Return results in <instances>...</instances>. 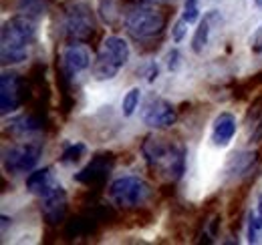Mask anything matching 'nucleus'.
<instances>
[{"instance_id":"nucleus-2","label":"nucleus","mask_w":262,"mask_h":245,"mask_svg":"<svg viewBox=\"0 0 262 245\" xmlns=\"http://www.w3.org/2000/svg\"><path fill=\"white\" fill-rule=\"evenodd\" d=\"M141 151H143L147 165L167 181H178L186 173V151L178 143L149 137L145 139Z\"/></svg>"},{"instance_id":"nucleus-6","label":"nucleus","mask_w":262,"mask_h":245,"mask_svg":"<svg viewBox=\"0 0 262 245\" xmlns=\"http://www.w3.org/2000/svg\"><path fill=\"white\" fill-rule=\"evenodd\" d=\"M29 99L27 81L16 72H2L0 77V113L6 117L23 107Z\"/></svg>"},{"instance_id":"nucleus-21","label":"nucleus","mask_w":262,"mask_h":245,"mask_svg":"<svg viewBox=\"0 0 262 245\" xmlns=\"http://www.w3.org/2000/svg\"><path fill=\"white\" fill-rule=\"evenodd\" d=\"M99 16L105 24H113L117 18V6L115 0H99Z\"/></svg>"},{"instance_id":"nucleus-14","label":"nucleus","mask_w":262,"mask_h":245,"mask_svg":"<svg viewBox=\"0 0 262 245\" xmlns=\"http://www.w3.org/2000/svg\"><path fill=\"white\" fill-rule=\"evenodd\" d=\"M236 117L232 113H220L212 127V143L216 147H226L236 135Z\"/></svg>"},{"instance_id":"nucleus-15","label":"nucleus","mask_w":262,"mask_h":245,"mask_svg":"<svg viewBox=\"0 0 262 245\" xmlns=\"http://www.w3.org/2000/svg\"><path fill=\"white\" fill-rule=\"evenodd\" d=\"M214 20H220V16H218L216 10H210V12L204 16V20L198 24L196 32H194V36H192V51H194L196 55H202V53H204V48H206V44H208V38H210V31H212V22H214Z\"/></svg>"},{"instance_id":"nucleus-10","label":"nucleus","mask_w":262,"mask_h":245,"mask_svg":"<svg viewBox=\"0 0 262 245\" xmlns=\"http://www.w3.org/2000/svg\"><path fill=\"white\" fill-rule=\"evenodd\" d=\"M113 165H115V157L111 153L95 155V157L91 159V163L75 175V181L81 185H87V187L103 185L107 181V177H109Z\"/></svg>"},{"instance_id":"nucleus-3","label":"nucleus","mask_w":262,"mask_h":245,"mask_svg":"<svg viewBox=\"0 0 262 245\" xmlns=\"http://www.w3.org/2000/svg\"><path fill=\"white\" fill-rule=\"evenodd\" d=\"M129 44L121 36H107L99 51L97 59L93 62V77L95 81H111L117 72L129 61Z\"/></svg>"},{"instance_id":"nucleus-26","label":"nucleus","mask_w":262,"mask_h":245,"mask_svg":"<svg viewBox=\"0 0 262 245\" xmlns=\"http://www.w3.org/2000/svg\"><path fill=\"white\" fill-rule=\"evenodd\" d=\"M158 72H160V68H158V64H156V62H149V64H147V72H145V77H147V81H149V83H154V81L158 79Z\"/></svg>"},{"instance_id":"nucleus-7","label":"nucleus","mask_w":262,"mask_h":245,"mask_svg":"<svg viewBox=\"0 0 262 245\" xmlns=\"http://www.w3.org/2000/svg\"><path fill=\"white\" fill-rule=\"evenodd\" d=\"M141 121L143 125H147L149 129H167L171 125H176L178 121V111L176 107L165 101L164 96L151 92L141 109Z\"/></svg>"},{"instance_id":"nucleus-4","label":"nucleus","mask_w":262,"mask_h":245,"mask_svg":"<svg viewBox=\"0 0 262 245\" xmlns=\"http://www.w3.org/2000/svg\"><path fill=\"white\" fill-rule=\"evenodd\" d=\"M165 16L151 6H135L125 14V29L133 38L145 40L164 31Z\"/></svg>"},{"instance_id":"nucleus-8","label":"nucleus","mask_w":262,"mask_h":245,"mask_svg":"<svg viewBox=\"0 0 262 245\" xmlns=\"http://www.w3.org/2000/svg\"><path fill=\"white\" fill-rule=\"evenodd\" d=\"M65 32L75 42H85L95 32L93 10L85 2H77L67 10L65 16Z\"/></svg>"},{"instance_id":"nucleus-13","label":"nucleus","mask_w":262,"mask_h":245,"mask_svg":"<svg viewBox=\"0 0 262 245\" xmlns=\"http://www.w3.org/2000/svg\"><path fill=\"white\" fill-rule=\"evenodd\" d=\"M55 187H59V183H57L55 173H53L51 167L36 169V171H33V173L27 177V191L36 195V197H45V195L51 193Z\"/></svg>"},{"instance_id":"nucleus-25","label":"nucleus","mask_w":262,"mask_h":245,"mask_svg":"<svg viewBox=\"0 0 262 245\" xmlns=\"http://www.w3.org/2000/svg\"><path fill=\"white\" fill-rule=\"evenodd\" d=\"M250 46L254 53H260L262 51V29H258V32L254 34V38H250Z\"/></svg>"},{"instance_id":"nucleus-16","label":"nucleus","mask_w":262,"mask_h":245,"mask_svg":"<svg viewBox=\"0 0 262 245\" xmlns=\"http://www.w3.org/2000/svg\"><path fill=\"white\" fill-rule=\"evenodd\" d=\"M10 131L18 137H27V135H33V133L40 131V122L36 121L33 115H20L10 122Z\"/></svg>"},{"instance_id":"nucleus-5","label":"nucleus","mask_w":262,"mask_h":245,"mask_svg":"<svg viewBox=\"0 0 262 245\" xmlns=\"http://www.w3.org/2000/svg\"><path fill=\"white\" fill-rule=\"evenodd\" d=\"M109 197L115 205H119L123 209L139 207L149 197V185L141 177L125 175V177H119L109 185Z\"/></svg>"},{"instance_id":"nucleus-11","label":"nucleus","mask_w":262,"mask_h":245,"mask_svg":"<svg viewBox=\"0 0 262 245\" xmlns=\"http://www.w3.org/2000/svg\"><path fill=\"white\" fill-rule=\"evenodd\" d=\"M40 215L49 225H59L67 215V191L59 185L40 197Z\"/></svg>"},{"instance_id":"nucleus-24","label":"nucleus","mask_w":262,"mask_h":245,"mask_svg":"<svg viewBox=\"0 0 262 245\" xmlns=\"http://www.w3.org/2000/svg\"><path fill=\"white\" fill-rule=\"evenodd\" d=\"M180 59H182V57H180V53H178L176 48H173L171 53H167V68H169L171 72H173V70H178V66H180Z\"/></svg>"},{"instance_id":"nucleus-20","label":"nucleus","mask_w":262,"mask_h":245,"mask_svg":"<svg viewBox=\"0 0 262 245\" xmlns=\"http://www.w3.org/2000/svg\"><path fill=\"white\" fill-rule=\"evenodd\" d=\"M139 96H141V91H139L137 87L129 89V92L123 96V101H121V113H123V117H131V115L137 111V107H139Z\"/></svg>"},{"instance_id":"nucleus-27","label":"nucleus","mask_w":262,"mask_h":245,"mask_svg":"<svg viewBox=\"0 0 262 245\" xmlns=\"http://www.w3.org/2000/svg\"><path fill=\"white\" fill-rule=\"evenodd\" d=\"M8 221H12V219H8L6 215H2V233H6V227H8Z\"/></svg>"},{"instance_id":"nucleus-9","label":"nucleus","mask_w":262,"mask_h":245,"mask_svg":"<svg viewBox=\"0 0 262 245\" xmlns=\"http://www.w3.org/2000/svg\"><path fill=\"white\" fill-rule=\"evenodd\" d=\"M42 147L38 143H20L4 151V169L10 175H20L33 171L40 159Z\"/></svg>"},{"instance_id":"nucleus-23","label":"nucleus","mask_w":262,"mask_h":245,"mask_svg":"<svg viewBox=\"0 0 262 245\" xmlns=\"http://www.w3.org/2000/svg\"><path fill=\"white\" fill-rule=\"evenodd\" d=\"M188 22L184 20V18H180L176 24H173V29H171V38H173V42H182L184 40V36H186V32H188Z\"/></svg>"},{"instance_id":"nucleus-28","label":"nucleus","mask_w":262,"mask_h":245,"mask_svg":"<svg viewBox=\"0 0 262 245\" xmlns=\"http://www.w3.org/2000/svg\"><path fill=\"white\" fill-rule=\"evenodd\" d=\"M254 4H256V6H262V0H254Z\"/></svg>"},{"instance_id":"nucleus-12","label":"nucleus","mask_w":262,"mask_h":245,"mask_svg":"<svg viewBox=\"0 0 262 245\" xmlns=\"http://www.w3.org/2000/svg\"><path fill=\"white\" fill-rule=\"evenodd\" d=\"M91 66V53L85 44L81 42H73L65 46L63 55H61V68L65 72V77H77L79 72H83L85 68Z\"/></svg>"},{"instance_id":"nucleus-18","label":"nucleus","mask_w":262,"mask_h":245,"mask_svg":"<svg viewBox=\"0 0 262 245\" xmlns=\"http://www.w3.org/2000/svg\"><path fill=\"white\" fill-rule=\"evenodd\" d=\"M262 237V197L258 199V207L248 215V243H258Z\"/></svg>"},{"instance_id":"nucleus-22","label":"nucleus","mask_w":262,"mask_h":245,"mask_svg":"<svg viewBox=\"0 0 262 245\" xmlns=\"http://www.w3.org/2000/svg\"><path fill=\"white\" fill-rule=\"evenodd\" d=\"M182 18L188 22V24H194L200 18V4L198 0H186L184 4V12H182Z\"/></svg>"},{"instance_id":"nucleus-17","label":"nucleus","mask_w":262,"mask_h":245,"mask_svg":"<svg viewBox=\"0 0 262 245\" xmlns=\"http://www.w3.org/2000/svg\"><path fill=\"white\" fill-rule=\"evenodd\" d=\"M16 10L31 18H40L49 10V0H18Z\"/></svg>"},{"instance_id":"nucleus-1","label":"nucleus","mask_w":262,"mask_h":245,"mask_svg":"<svg viewBox=\"0 0 262 245\" xmlns=\"http://www.w3.org/2000/svg\"><path fill=\"white\" fill-rule=\"evenodd\" d=\"M36 38V18H31L27 14H16L8 18L2 27L0 36V57L2 64H18L27 61L29 57V46Z\"/></svg>"},{"instance_id":"nucleus-19","label":"nucleus","mask_w":262,"mask_h":245,"mask_svg":"<svg viewBox=\"0 0 262 245\" xmlns=\"http://www.w3.org/2000/svg\"><path fill=\"white\" fill-rule=\"evenodd\" d=\"M85 153H87L85 143H71V145H67L63 155H61V163H63V165L79 163L81 157H85Z\"/></svg>"}]
</instances>
